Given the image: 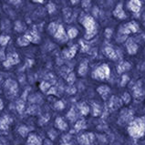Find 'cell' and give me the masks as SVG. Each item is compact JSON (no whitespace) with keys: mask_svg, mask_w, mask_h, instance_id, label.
Returning a JSON list of instances; mask_svg holds the SVG:
<instances>
[{"mask_svg":"<svg viewBox=\"0 0 145 145\" xmlns=\"http://www.w3.org/2000/svg\"><path fill=\"white\" fill-rule=\"evenodd\" d=\"M56 125H57V128H59V129L63 130V131L67 130V128H68L67 123H66L61 118H57V119L56 120Z\"/></svg>","mask_w":145,"mask_h":145,"instance_id":"10","label":"cell"},{"mask_svg":"<svg viewBox=\"0 0 145 145\" xmlns=\"http://www.w3.org/2000/svg\"><path fill=\"white\" fill-rule=\"evenodd\" d=\"M18 62H19L18 55V54H16V53H12V54H9V55H7V60L4 61L3 65H4V67L9 68L10 66L18 64Z\"/></svg>","mask_w":145,"mask_h":145,"instance_id":"2","label":"cell"},{"mask_svg":"<svg viewBox=\"0 0 145 145\" xmlns=\"http://www.w3.org/2000/svg\"><path fill=\"white\" fill-rule=\"evenodd\" d=\"M6 57H5V54L2 50H0V59H5Z\"/></svg>","mask_w":145,"mask_h":145,"instance_id":"28","label":"cell"},{"mask_svg":"<svg viewBox=\"0 0 145 145\" xmlns=\"http://www.w3.org/2000/svg\"><path fill=\"white\" fill-rule=\"evenodd\" d=\"M37 3H44V1H35Z\"/></svg>","mask_w":145,"mask_h":145,"instance_id":"31","label":"cell"},{"mask_svg":"<svg viewBox=\"0 0 145 145\" xmlns=\"http://www.w3.org/2000/svg\"><path fill=\"white\" fill-rule=\"evenodd\" d=\"M10 38L8 36H5V35H2L0 37V45H2V46H6V45L8 43V41H9Z\"/></svg>","mask_w":145,"mask_h":145,"instance_id":"12","label":"cell"},{"mask_svg":"<svg viewBox=\"0 0 145 145\" xmlns=\"http://www.w3.org/2000/svg\"><path fill=\"white\" fill-rule=\"evenodd\" d=\"M92 140H93V135L90 133H88V134L82 135L80 138V142L83 144H89L92 142Z\"/></svg>","mask_w":145,"mask_h":145,"instance_id":"9","label":"cell"},{"mask_svg":"<svg viewBox=\"0 0 145 145\" xmlns=\"http://www.w3.org/2000/svg\"><path fill=\"white\" fill-rule=\"evenodd\" d=\"M30 41L28 40L26 36H23V37H20V38L18 39V44L19 45V46H27L28 44H29Z\"/></svg>","mask_w":145,"mask_h":145,"instance_id":"11","label":"cell"},{"mask_svg":"<svg viewBox=\"0 0 145 145\" xmlns=\"http://www.w3.org/2000/svg\"><path fill=\"white\" fill-rule=\"evenodd\" d=\"M76 53V47H73L72 48H70L69 51H65L64 54L66 57H72Z\"/></svg>","mask_w":145,"mask_h":145,"instance_id":"13","label":"cell"},{"mask_svg":"<svg viewBox=\"0 0 145 145\" xmlns=\"http://www.w3.org/2000/svg\"><path fill=\"white\" fill-rule=\"evenodd\" d=\"M74 111L73 110H71V111H70V112L69 113V118L70 119V120H73L74 119Z\"/></svg>","mask_w":145,"mask_h":145,"instance_id":"27","label":"cell"},{"mask_svg":"<svg viewBox=\"0 0 145 145\" xmlns=\"http://www.w3.org/2000/svg\"><path fill=\"white\" fill-rule=\"evenodd\" d=\"M15 29L16 31H18V32H21L25 29V26L24 25L20 22V21H18V22H16V27H15Z\"/></svg>","mask_w":145,"mask_h":145,"instance_id":"16","label":"cell"},{"mask_svg":"<svg viewBox=\"0 0 145 145\" xmlns=\"http://www.w3.org/2000/svg\"><path fill=\"white\" fill-rule=\"evenodd\" d=\"M24 107H25V103H24L23 101H21V99H20V101L18 103H16V109H18V110L19 111L20 113H21L22 111H23Z\"/></svg>","mask_w":145,"mask_h":145,"instance_id":"17","label":"cell"},{"mask_svg":"<svg viewBox=\"0 0 145 145\" xmlns=\"http://www.w3.org/2000/svg\"><path fill=\"white\" fill-rule=\"evenodd\" d=\"M0 145H6L5 140H2V139H0Z\"/></svg>","mask_w":145,"mask_h":145,"instance_id":"29","label":"cell"},{"mask_svg":"<svg viewBox=\"0 0 145 145\" xmlns=\"http://www.w3.org/2000/svg\"><path fill=\"white\" fill-rule=\"evenodd\" d=\"M55 107H56V109H57V110H62L64 108V105H63V103H62L61 101H57L55 104Z\"/></svg>","mask_w":145,"mask_h":145,"instance_id":"22","label":"cell"},{"mask_svg":"<svg viewBox=\"0 0 145 145\" xmlns=\"http://www.w3.org/2000/svg\"><path fill=\"white\" fill-rule=\"evenodd\" d=\"M27 145H41V140L37 135L31 134L27 139Z\"/></svg>","mask_w":145,"mask_h":145,"instance_id":"7","label":"cell"},{"mask_svg":"<svg viewBox=\"0 0 145 145\" xmlns=\"http://www.w3.org/2000/svg\"><path fill=\"white\" fill-rule=\"evenodd\" d=\"M28 131H29V130H28L27 128V127H25V126H21V127H20L19 129H18V132L23 136V137H26L27 134L28 133Z\"/></svg>","mask_w":145,"mask_h":145,"instance_id":"15","label":"cell"},{"mask_svg":"<svg viewBox=\"0 0 145 145\" xmlns=\"http://www.w3.org/2000/svg\"><path fill=\"white\" fill-rule=\"evenodd\" d=\"M68 81L69 82V83H72V82L74 81V75L73 74H70V76L68 78Z\"/></svg>","mask_w":145,"mask_h":145,"instance_id":"26","label":"cell"},{"mask_svg":"<svg viewBox=\"0 0 145 145\" xmlns=\"http://www.w3.org/2000/svg\"><path fill=\"white\" fill-rule=\"evenodd\" d=\"M85 127V121H78L77 122V124H76V126H75V128H76V130H80V129H83V128Z\"/></svg>","mask_w":145,"mask_h":145,"instance_id":"21","label":"cell"},{"mask_svg":"<svg viewBox=\"0 0 145 145\" xmlns=\"http://www.w3.org/2000/svg\"><path fill=\"white\" fill-rule=\"evenodd\" d=\"M26 38L30 41V42L33 43H38L39 41V36L38 35V32L36 30H30L28 31L26 35Z\"/></svg>","mask_w":145,"mask_h":145,"instance_id":"4","label":"cell"},{"mask_svg":"<svg viewBox=\"0 0 145 145\" xmlns=\"http://www.w3.org/2000/svg\"><path fill=\"white\" fill-rule=\"evenodd\" d=\"M54 36H55V38L59 39L60 40H66V39H67V37H66L64 28L62 26H59V27H57V29L55 34H54Z\"/></svg>","mask_w":145,"mask_h":145,"instance_id":"6","label":"cell"},{"mask_svg":"<svg viewBox=\"0 0 145 145\" xmlns=\"http://www.w3.org/2000/svg\"><path fill=\"white\" fill-rule=\"evenodd\" d=\"M57 27H59V26H57V24H55V23H52V24L49 25L48 29H49V31H50V32L52 33V34H55L56 31H57Z\"/></svg>","mask_w":145,"mask_h":145,"instance_id":"20","label":"cell"},{"mask_svg":"<svg viewBox=\"0 0 145 145\" xmlns=\"http://www.w3.org/2000/svg\"><path fill=\"white\" fill-rule=\"evenodd\" d=\"M62 145H69V144H62Z\"/></svg>","mask_w":145,"mask_h":145,"instance_id":"32","label":"cell"},{"mask_svg":"<svg viewBox=\"0 0 145 145\" xmlns=\"http://www.w3.org/2000/svg\"><path fill=\"white\" fill-rule=\"evenodd\" d=\"M37 110H38V107L32 106V107H30L29 109L27 110V112H28V113H35Z\"/></svg>","mask_w":145,"mask_h":145,"instance_id":"23","label":"cell"},{"mask_svg":"<svg viewBox=\"0 0 145 145\" xmlns=\"http://www.w3.org/2000/svg\"><path fill=\"white\" fill-rule=\"evenodd\" d=\"M96 74H97V76L99 78H104V77L109 75V69H108L107 67H105V66H103V67H101L99 69H97Z\"/></svg>","mask_w":145,"mask_h":145,"instance_id":"8","label":"cell"},{"mask_svg":"<svg viewBox=\"0 0 145 145\" xmlns=\"http://www.w3.org/2000/svg\"><path fill=\"white\" fill-rule=\"evenodd\" d=\"M68 34L70 39H73L78 35V31H77V29H75V28H70L68 32Z\"/></svg>","mask_w":145,"mask_h":145,"instance_id":"19","label":"cell"},{"mask_svg":"<svg viewBox=\"0 0 145 145\" xmlns=\"http://www.w3.org/2000/svg\"><path fill=\"white\" fill-rule=\"evenodd\" d=\"M83 25L85 26L86 29H87V39H89L90 37H92L93 34L95 33V24L94 21L91 18H86L85 20L83 21Z\"/></svg>","mask_w":145,"mask_h":145,"instance_id":"1","label":"cell"},{"mask_svg":"<svg viewBox=\"0 0 145 145\" xmlns=\"http://www.w3.org/2000/svg\"><path fill=\"white\" fill-rule=\"evenodd\" d=\"M48 10L49 13L51 14L52 12L55 11V6H54L53 4H49V5L48 6Z\"/></svg>","mask_w":145,"mask_h":145,"instance_id":"24","label":"cell"},{"mask_svg":"<svg viewBox=\"0 0 145 145\" xmlns=\"http://www.w3.org/2000/svg\"><path fill=\"white\" fill-rule=\"evenodd\" d=\"M5 88L6 90H7V92L12 95H16L18 92V83L15 80H8L6 81L5 83Z\"/></svg>","mask_w":145,"mask_h":145,"instance_id":"3","label":"cell"},{"mask_svg":"<svg viewBox=\"0 0 145 145\" xmlns=\"http://www.w3.org/2000/svg\"><path fill=\"white\" fill-rule=\"evenodd\" d=\"M81 111H82V113H83L84 115H86L87 113L89 112V108L83 104V105H82V108H81Z\"/></svg>","mask_w":145,"mask_h":145,"instance_id":"25","label":"cell"},{"mask_svg":"<svg viewBox=\"0 0 145 145\" xmlns=\"http://www.w3.org/2000/svg\"><path fill=\"white\" fill-rule=\"evenodd\" d=\"M12 122V119L8 116H5L0 120V129L2 131H7L8 129V126Z\"/></svg>","mask_w":145,"mask_h":145,"instance_id":"5","label":"cell"},{"mask_svg":"<svg viewBox=\"0 0 145 145\" xmlns=\"http://www.w3.org/2000/svg\"><path fill=\"white\" fill-rule=\"evenodd\" d=\"M87 68H88V65H87V61L83 62V63H81L80 67V69H78V71H80V75H83V74L86 73V71H87Z\"/></svg>","mask_w":145,"mask_h":145,"instance_id":"14","label":"cell"},{"mask_svg":"<svg viewBox=\"0 0 145 145\" xmlns=\"http://www.w3.org/2000/svg\"><path fill=\"white\" fill-rule=\"evenodd\" d=\"M3 107H4V104H3V101L0 99V110H1L3 109Z\"/></svg>","mask_w":145,"mask_h":145,"instance_id":"30","label":"cell"},{"mask_svg":"<svg viewBox=\"0 0 145 145\" xmlns=\"http://www.w3.org/2000/svg\"><path fill=\"white\" fill-rule=\"evenodd\" d=\"M49 88H50V85H49V83H48V82H46V81H43L42 83L40 84V89L42 91H47Z\"/></svg>","mask_w":145,"mask_h":145,"instance_id":"18","label":"cell"}]
</instances>
